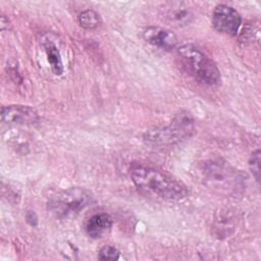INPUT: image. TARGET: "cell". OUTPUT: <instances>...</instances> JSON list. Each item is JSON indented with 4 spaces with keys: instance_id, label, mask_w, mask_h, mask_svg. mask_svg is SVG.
<instances>
[{
    "instance_id": "obj_1",
    "label": "cell",
    "mask_w": 261,
    "mask_h": 261,
    "mask_svg": "<svg viewBox=\"0 0 261 261\" xmlns=\"http://www.w3.org/2000/svg\"><path fill=\"white\" fill-rule=\"evenodd\" d=\"M129 175L139 190L164 200L178 201L189 195L188 187L181 180L150 165L133 163Z\"/></svg>"
},
{
    "instance_id": "obj_2",
    "label": "cell",
    "mask_w": 261,
    "mask_h": 261,
    "mask_svg": "<svg viewBox=\"0 0 261 261\" xmlns=\"http://www.w3.org/2000/svg\"><path fill=\"white\" fill-rule=\"evenodd\" d=\"M201 181L211 191L223 196L243 193L245 178L240 170L223 160H207L199 167Z\"/></svg>"
},
{
    "instance_id": "obj_3",
    "label": "cell",
    "mask_w": 261,
    "mask_h": 261,
    "mask_svg": "<svg viewBox=\"0 0 261 261\" xmlns=\"http://www.w3.org/2000/svg\"><path fill=\"white\" fill-rule=\"evenodd\" d=\"M177 57L186 70L199 83L218 86L221 82L220 71L215 62L194 44H185L177 48Z\"/></svg>"
},
{
    "instance_id": "obj_4",
    "label": "cell",
    "mask_w": 261,
    "mask_h": 261,
    "mask_svg": "<svg viewBox=\"0 0 261 261\" xmlns=\"http://www.w3.org/2000/svg\"><path fill=\"white\" fill-rule=\"evenodd\" d=\"M95 202L94 195L85 188L73 187L52 195L48 201V211L56 218L63 219L77 214Z\"/></svg>"
},
{
    "instance_id": "obj_5",
    "label": "cell",
    "mask_w": 261,
    "mask_h": 261,
    "mask_svg": "<svg viewBox=\"0 0 261 261\" xmlns=\"http://www.w3.org/2000/svg\"><path fill=\"white\" fill-rule=\"evenodd\" d=\"M194 120L187 111H181L173 120L164 127L149 129L145 134V140L156 145H171L181 142L192 136L194 133Z\"/></svg>"
},
{
    "instance_id": "obj_6",
    "label": "cell",
    "mask_w": 261,
    "mask_h": 261,
    "mask_svg": "<svg viewBox=\"0 0 261 261\" xmlns=\"http://www.w3.org/2000/svg\"><path fill=\"white\" fill-rule=\"evenodd\" d=\"M212 24L214 29L227 36H237L242 24L241 14L231 6L218 4L212 13Z\"/></svg>"
},
{
    "instance_id": "obj_7",
    "label": "cell",
    "mask_w": 261,
    "mask_h": 261,
    "mask_svg": "<svg viewBox=\"0 0 261 261\" xmlns=\"http://www.w3.org/2000/svg\"><path fill=\"white\" fill-rule=\"evenodd\" d=\"M161 15L170 25L185 27L194 19V12L192 8L185 2L171 1L163 4L161 7Z\"/></svg>"
},
{
    "instance_id": "obj_8",
    "label": "cell",
    "mask_w": 261,
    "mask_h": 261,
    "mask_svg": "<svg viewBox=\"0 0 261 261\" xmlns=\"http://www.w3.org/2000/svg\"><path fill=\"white\" fill-rule=\"evenodd\" d=\"M1 119L4 123L32 125L39 120L38 113L27 105H7L1 109Z\"/></svg>"
},
{
    "instance_id": "obj_9",
    "label": "cell",
    "mask_w": 261,
    "mask_h": 261,
    "mask_svg": "<svg viewBox=\"0 0 261 261\" xmlns=\"http://www.w3.org/2000/svg\"><path fill=\"white\" fill-rule=\"evenodd\" d=\"M143 37L149 44L165 51L172 50L177 45L176 35L173 32L160 27L150 25L146 28L143 32Z\"/></svg>"
},
{
    "instance_id": "obj_10",
    "label": "cell",
    "mask_w": 261,
    "mask_h": 261,
    "mask_svg": "<svg viewBox=\"0 0 261 261\" xmlns=\"http://www.w3.org/2000/svg\"><path fill=\"white\" fill-rule=\"evenodd\" d=\"M112 218L106 213H99L91 216L85 225V230L90 238L98 239L108 232L112 226Z\"/></svg>"
},
{
    "instance_id": "obj_11",
    "label": "cell",
    "mask_w": 261,
    "mask_h": 261,
    "mask_svg": "<svg viewBox=\"0 0 261 261\" xmlns=\"http://www.w3.org/2000/svg\"><path fill=\"white\" fill-rule=\"evenodd\" d=\"M43 46H44V50H45V53H46V56H47L48 63L50 64L51 70L53 71L54 74L61 75L63 73L64 67H63L61 54H60L58 48L50 40H46L44 42Z\"/></svg>"
},
{
    "instance_id": "obj_12",
    "label": "cell",
    "mask_w": 261,
    "mask_h": 261,
    "mask_svg": "<svg viewBox=\"0 0 261 261\" xmlns=\"http://www.w3.org/2000/svg\"><path fill=\"white\" fill-rule=\"evenodd\" d=\"M77 21L80 25L86 30H93L98 28L101 23L100 15L93 9H87L79 14Z\"/></svg>"
},
{
    "instance_id": "obj_13",
    "label": "cell",
    "mask_w": 261,
    "mask_h": 261,
    "mask_svg": "<svg viewBox=\"0 0 261 261\" xmlns=\"http://www.w3.org/2000/svg\"><path fill=\"white\" fill-rule=\"evenodd\" d=\"M120 257V252L115 248L114 246H104L100 249L98 253V259L99 260H118Z\"/></svg>"
},
{
    "instance_id": "obj_14",
    "label": "cell",
    "mask_w": 261,
    "mask_h": 261,
    "mask_svg": "<svg viewBox=\"0 0 261 261\" xmlns=\"http://www.w3.org/2000/svg\"><path fill=\"white\" fill-rule=\"evenodd\" d=\"M249 167L255 177L256 181L260 182V150L257 149L254 151L249 159Z\"/></svg>"
}]
</instances>
